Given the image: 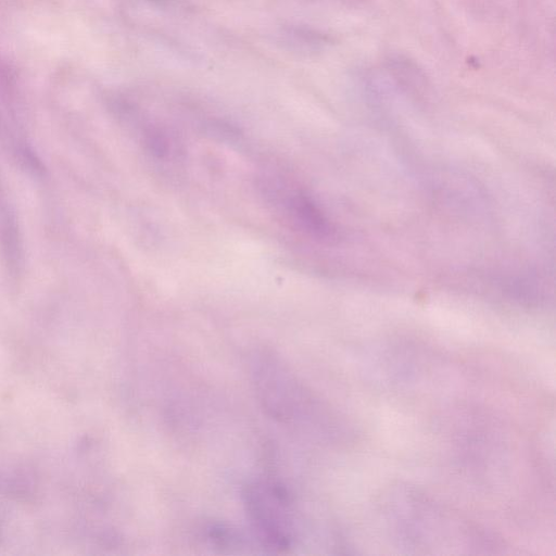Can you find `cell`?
Masks as SVG:
<instances>
[{
	"instance_id": "1",
	"label": "cell",
	"mask_w": 556,
	"mask_h": 556,
	"mask_svg": "<svg viewBox=\"0 0 556 556\" xmlns=\"http://www.w3.org/2000/svg\"><path fill=\"white\" fill-rule=\"evenodd\" d=\"M242 497L248 518L262 546L273 552L288 549L294 529L291 500L286 488L271 478H257L244 486Z\"/></svg>"
},
{
	"instance_id": "2",
	"label": "cell",
	"mask_w": 556,
	"mask_h": 556,
	"mask_svg": "<svg viewBox=\"0 0 556 556\" xmlns=\"http://www.w3.org/2000/svg\"><path fill=\"white\" fill-rule=\"evenodd\" d=\"M250 369L256 395L266 413L282 422L294 418L299 388L281 359L271 352H256Z\"/></svg>"
},
{
	"instance_id": "3",
	"label": "cell",
	"mask_w": 556,
	"mask_h": 556,
	"mask_svg": "<svg viewBox=\"0 0 556 556\" xmlns=\"http://www.w3.org/2000/svg\"><path fill=\"white\" fill-rule=\"evenodd\" d=\"M0 250L11 274L20 273L23 264V240L15 211L0 176Z\"/></svg>"
}]
</instances>
